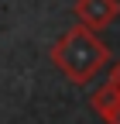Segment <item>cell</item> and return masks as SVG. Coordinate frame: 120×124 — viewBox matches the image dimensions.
Returning <instances> with one entry per match:
<instances>
[{
    "label": "cell",
    "instance_id": "obj_1",
    "mask_svg": "<svg viewBox=\"0 0 120 124\" xmlns=\"http://www.w3.org/2000/svg\"><path fill=\"white\" fill-rule=\"evenodd\" d=\"M110 62V48L100 38V31H89L82 24L69 28L52 45V66L65 76L72 86H89Z\"/></svg>",
    "mask_w": 120,
    "mask_h": 124
},
{
    "label": "cell",
    "instance_id": "obj_2",
    "mask_svg": "<svg viewBox=\"0 0 120 124\" xmlns=\"http://www.w3.org/2000/svg\"><path fill=\"white\" fill-rule=\"evenodd\" d=\"M120 17L117 0H76V21L89 31H103Z\"/></svg>",
    "mask_w": 120,
    "mask_h": 124
},
{
    "label": "cell",
    "instance_id": "obj_3",
    "mask_svg": "<svg viewBox=\"0 0 120 124\" xmlns=\"http://www.w3.org/2000/svg\"><path fill=\"white\" fill-rule=\"evenodd\" d=\"M117 103H120V90H117L113 83H103L100 90H93V97H89L93 114H96V117H103V121L113 114V107H117Z\"/></svg>",
    "mask_w": 120,
    "mask_h": 124
},
{
    "label": "cell",
    "instance_id": "obj_4",
    "mask_svg": "<svg viewBox=\"0 0 120 124\" xmlns=\"http://www.w3.org/2000/svg\"><path fill=\"white\" fill-rule=\"evenodd\" d=\"M110 83H113V86L120 90V59L113 62V69H110Z\"/></svg>",
    "mask_w": 120,
    "mask_h": 124
},
{
    "label": "cell",
    "instance_id": "obj_5",
    "mask_svg": "<svg viewBox=\"0 0 120 124\" xmlns=\"http://www.w3.org/2000/svg\"><path fill=\"white\" fill-rule=\"evenodd\" d=\"M107 124H120V103H117V107H113V114H110V117H107Z\"/></svg>",
    "mask_w": 120,
    "mask_h": 124
}]
</instances>
